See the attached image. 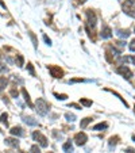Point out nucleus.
I'll use <instances>...</instances> for the list:
<instances>
[{"instance_id":"f257e3e1","label":"nucleus","mask_w":135,"mask_h":153,"mask_svg":"<svg viewBox=\"0 0 135 153\" xmlns=\"http://www.w3.org/2000/svg\"><path fill=\"white\" fill-rule=\"evenodd\" d=\"M49 108H50V104L45 100V99H42V98H39V99H36L35 102V110L36 112L39 114V115H46L47 112H49Z\"/></svg>"},{"instance_id":"f03ea898","label":"nucleus","mask_w":135,"mask_h":153,"mask_svg":"<svg viewBox=\"0 0 135 153\" xmlns=\"http://www.w3.org/2000/svg\"><path fill=\"white\" fill-rule=\"evenodd\" d=\"M122 8H123V12L126 15L135 18V0H124Z\"/></svg>"},{"instance_id":"7ed1b4c3","label":"nucleus","mask_w":135,"mask_h":153,"mask_svg":"<svg viewBox=\"0 0 135 153\" xmlns=\"http://www.w3.org/2000/svg\"><path fill=\"white\" fill-rule=\"evenodd\" d=\"M32 138H34V141H38V142H39V145H41L42 148H47V145H49L47 138L45 137L41 132H34L32 133Z\"/></svg>"},{"instance_id":"20e7f679","label":"nucleus","mask_w":135,"mask_h":153,"mask_svg":"<svg viewBox=\"0 0 135 153\" xmlns=\"http://www.w3.org/2000/svg\"><path fill=\"white\" fill-rule=\"evenodd\" d=\"M49 72H50V75L53 77H56V79H62L64 77V71L60 68V66H56V65H49Z\"/></svg>"},{"instance_id":"39448f33","label":"nucleus","mask_w":135,"mask_h":153,"mask_svg":"<svg viewBox=\"0 0 135 153\" xmlns=\"http://www.w3.org/2000/svg\"><path fill=\"white\" fill-rule=\"evenodd\" d=\"M116 72H118L119 75H122L126 80H130L131 77H132V72L130 71V68H128V66H126V65H120L119 68L116 69Z\"/></svg>"},{"instance_id":"423d86ee","label":"nucleus","mask_w":135,"mask_h":153,"mask_svg":"<svg viewBox=\"0 0 135 153\" xmlns=\"http://www.w3.org/2000/svg\"><path fill=\"white\" fill-rule=\"evenodd\" d=\"M87 18H88V27H92V29H95V26H96V22H97V18H96V14H95V11L87 10Z\"/></svg>"},{"instance_id":"0eeeda50","label":"nucleus","mask_w":135,"mask_h":153,"mask_svg":"<svg viewBox=\"0 0 135 153\" xmlns=\"http://www.w3.org/2000/svg\"><path fill=\"white\" fill-rule=\"evenodd\" d=\"M88 141V136L85 134V133H77L76 136H74V142L77 144L78 146H83V145H85V142Z\"/></svg>"},{"instance_id":"6e6552de","label":"nucleus","mask_w":135,"mask_h":153,"mask_svg":"<svg viewBox=\"0 0 135 153\" xmlns=\"http://www.w3.org/2000/svg\"><path fill=\"white\" fill-rule=\"evenodd\" d=\"M100 37L103 38V39H108L112 37V30H111V27L109 26H103V29L100 31Z\"/></svg>"},{"instance_id":"1a4fd4ad","label":"nucleus","mask_w":135,"mask_h":153,"mask_svg":"<svg viewBox=\"0 0 135 153\" xmlns=\"http://www.w3.org/2000/svg\"><path fill=\"white\" fill-rule=\"evenodd\" d=\"M10 133L12 136H15V137H23L24 136V132H23V129L21 126H15V128H12L10 130Z\"/></svg>"},{"instance_id":"9d476101","label":"nucleus","mask_w":135,"mask_h":153,"mask_svg":"<svg viewBox=\"0 0 135 153\" xmlns=\"http://www.w3.org/2000/svg\"><path fill=\"white\" fill-rule=\"evenodd\" d=\"M116 35L119 37V38H123V39H126V38H128V37L131 35V33L128 30H116Z\"/></svg>"},{"instance_id":"9b49d317","label":"nucleus","mask_w":135,"mask_h":153,"mask_svg":"<svg viewBox=\"0 0 135 153\" xmlns=\"http://www.w3.org/2000/svg\"><path fill=\"white\" fill-rule=\"evenodd\" d=\"M22 94H23V96H24V100H26V103L28 104V107L30 108H34V104H32V102H31V99H30V95H28V92L23 88L22 90Z\"/></svg>"},{"instance_id":"f8f14e48","label":"nucleus","mask_w":135,"mask_h":153,"mask_svg":"<svg viewBox=\"0 0 135 153\" xmlns=\"http://www.w3.org/2000/svg\"><path fill=\"white\" fill-rule=\"evenodd\" d=\"M62 149H64V152H65V153H73V152H74V149H73V145H72V142H70V141H68V142L64 144Z\"/></svg>"},{"instance_id":"ddd939ff","label":"nucleus","mask_w":135,"mask_h":153,"mask_svg":"<svg viewBox=\"0 0 135 153\" xmlns=\"http://www.w3.org/2000/svg\"><path fill=\"white\" fill-rule=\"evenodd\" d=\"M5 144L12 146V148H18V146H19V142H18V140H15V138H7V140H5Z\"/></svg>"},{"instance_id":"4468645a","label":"nucleus","mask_w":135,"mask_h":153,"mask_svg":"<svg viewBox=\"0 0 135 153\" xmlns=\"http://www.w3.org/2000/svg\"><path fill=\"white\" fill-rule=\"evenodd\" d=\"M23 121H24L27 125H30V126H36V125H38V122H36L32 117H23Z\"/></svg>"},{"instance_id":"2eb2a0df","label":"nucleus","mask_w":135,"mask_h":153,"mask_svg":"<svg viewBox=\"0 0 135 153\" xmlns=\"http://www.w3.org/2000/svg\"><path fill=\"white\" fill-rule=\"evenodd\" d=\"M91 122H92V118H91V117H87V118H84L83 121H81L80 126H81V129H85Z\"/></svg>"},{"instance_id":"dca6fc26","label":"nucleus","mask_w":135,"mask_h":153,"mask_svg":"<svg viewBox=\"0 0 135 153\" xmlns=\"http://www.w3.org/2000/svg\"><path fill=\"white\" fill-rule=\"evenodd\" d=\"M7 84H8L7 77H5V76H1V77H0V91H3V90L7 87Z\"/></svg>"},{"instance_id":"f3484780","label":"nucleus","mask_w":135,"mask_h":153,"mask_svg":"<svg viewBox=\"0 0 135 153\" xmlns=\"http://www.w3.org/2000/svg\"><path fill=\"white\" fill-rule=\"evenodd\" d=\"M107 128H108L107 123H97V125L93 126V130H105Z\"/></svg>"},{"instance_id":"a211bd4d","label":"nucleus","mask_w":135,"mask_h":153,"mask_svg":"<svg viewBox=\"0 0 135 153\" xmlns=\"http://www.w3.org/2000/svg\"><path fill=\"white\" fill-rule=\"evenodd\" d=\"M80 103H81L83 106H85V107H91V106H92V100L84 99V98H81V99H80Z\"/></svg>"},{"instance_id":"6ab92c4d","label":"nucleus","mask_w":135,"mask_h":153,"mask_svg":"<svg viewBox=\"0 0 135 153\" xmlns=\"http://www.w3.org/2000/svg\"><path fill=\"white\" fill-rule=\"evenodd\" d=\"M118 141H119V137H118V136L111 137V138H109V146H115V145L118 144Z\"/></svg>"},{"instance_id":"aec40b11","label":"nucleus","mask_w":135,"mask_h":153,"mask_svg":"<svg viewBox=\"0 0 135 153\" xmlns=\"http://www.w3.org/2000/svg\"><path fill=\"white\" fill-rule=\"evenodd\" d=\"M7 118H8V115H7V112H3L1 114V117H0V122L4 123L5 126H8V122H7Z\"/></svg>"},{"instance_id":"412c9836","label":"nucleus","mask_w":135,"mask_h":153,"mask_svg":"<svg viewBox=\"0 0 135 153\" xmlns=\"http://www.w3.org/2000/svg\"><path fill=\"white\" fill-rule=\"evenodd\" d=\"M54 96L57 98L58 100H65V99H68V95H65V94H57V92H54Z\"/></svg>"},{"instance_id":"4be33fe9","label":"nucleus","mask_w":135,"mask_h":153,"mask_svg":"<svg viewBox=\"0 0 135 153\" xmlns=\"http://www.w3.org/2000/svg\"><path fill=\"white\" fill-rule=\"evenodd\" d=\"M16 60H18V66H23L24 60H23V56H22V54H18V56H16Z\"/></svg>"},{"instance_id":"5701e85b","label":"nucleus","mask_w":135,"mask_h":153,"mask_svg":"<svg viewBox=\"0 0 135 153\" xmlns=\"http://www.w3.org/2000/svg\"><path fill=\"white\" fill-rule=\"evenodd\" d=\"M65 118H66L68 122H74L76 121V117L73 114H65Z\"/></svg>"},{"instance_id":"b1692460","label":"nucleus","mask_w":135,"mask_h":153,"mask_svg":"<svg viewBox=\"0 0 135 153\" xmlns=\"http://www.w3.org/2000/svg\"><path fill=\"white\" fill-rule=\"evenodd\" d=\"M27 69H28V72H30L31 76H35V71H34V66H32L31 64H27Z\"/></svg>"},{"instance_id":"393cba45","label":"nucleus","mask_w":135,"mask_h":153,"mask_svg":"<svg viewBox=\"0 0 135 153\" xmlns=\"http://www.w3.org/2000/svg\"><path fill=\"white\" fill-rule=\"evenodd\" d=\"M30 152L31 153H41V149L38 148V145H32L31 149H30Z\"/></svg>"},{"instance_id":"a878e982","label":"nucleus","mask_w":135,"mask_h":153,"mask_svg":"<svg viewBox=\"0 0 135 153\" xmlns=\"http://www.w3.org/2000/svg\"><path fill=\"white\" fill-rule=\"evenodd\" d=\"M10 94H11V96H12V98H18V95H19L18 90H15V88H12V90L10 91Z\"/></svg>"},{"instance_id":"bb28decb","label":"nucleus","mask_w":135,"mask_h":153,"mask_svg":"<svg viewBox=\"0 0 135 153\" xmlns=\"http://www.w3.org/2000/svg\"><path fill=\"white\" fill-rule=\"evenodd\" d=\"M30 34V37H31V39H32V43H34V47H36L38 46V41H36V38H35V35L32 34V33H28Z\"/></svg>"},{"instance_id":"cd10ccee","label":"nucleus","mask_w":135,"mask_h":153,"mask_svg":"<svg viewBox=\"0 0 135 153\" xmlns=\"http://www.w3.org/2000/svg\"><path fill=\"white\" fill-rule=\"evenodd\" d=\"M4 72H7V66L0 61V73H4Z\"/></svg>"},{"instance_id":"c85d7f7f","label":"nucleus","mask_w":135,"mask_h":153,"mask_svg":"<svg viewBox=\"0 0 135 153\" xmlns=\"http://www.w3.org/2000/svg\"><path fill=\"white\" fill-rule=\"evenodd\" d=\"M128 47H130V50H131V51H135V39H132V41L130 42Z\"/></svg>"},{"instance_id":"c756f323","label":"nucleus","mask_w":135,"mask_h":153,"mask_svg":"<svg viewBox=\"0 0 135 153\" xmlns=\"http://www.w3.org/2000/svg\"><path fill=\"white\" fill-rule=\"evenodd\" d=\"M43 39H45V42H46V43H47L49 46L52 45V39H50V38H49L47 35H43Z\"/></svg>"},{"instance_id":"7c9ffc66","label":"nucleus","mask_w":135,"mask_h":153,"mask_svg":"<svg viewBox=\"0 0 135 153\" xmlns=\"http://www.w3.org/2000/svg\"><path fill=\"white\" fill-rule=\"evenodd\" d=\"M69 107H73V108H78V110H81V106H78V104H76V103H70V104H69Z\"/></svg>"},{"instance_id":"2f4dec72","label":"nucleus","mask_w":135,"mask_h":153,"mask_svg":"<svg viewBox=\"0 0 135 153\" xmlns=\"http://www.w3.org/2000/svg\"><path fill=\"white\" fill-rule=\"evenodd\" d=\"M78 82H84L83 79H73V80H70V83H78Z\"/></svg>"},{"instance_id":"473e14b6","label":"nucleus","mask_w":135,"mask_h":153,"mask_svg":"<svg viewBox=\"0 0 135 153\" xmlns=\"http://www.w3.org/2000/svg\"><path fill=\"white\" fill-rule=\"evenodd\" d=\"M130 60H131V61H132V62H134V64H135V56H134V57H131Z\"/></svg>"},{"instance_id":"72a5a7b5","label":"nucleus","mask_w":135,"mask_h":153,"mask_svg":"<svg viewBox=\"0 0 135 153\" xmlns=\"http://www.w3.org/2000/svg\"><path fill=\"white\" fill-rule=\"evenodd\" d=\"M85 1H87V0H80V3H85Z\"/></svg>"},{"instance_id":"f704fd0d","label":"nucleus","mask_w":135,"mask_h":153,"mask_svg":"<svg viewBox=\"0 0 135 153\" xmlns=\"http://www.w3.org/2000/svg\"><path fill=\"white\" fill-rule=\"evenodd\" d=\"M132 140H134V141H135V134H134V136H132Z\"/></svg>"},{"instance_id":"c9c22d12","label":"nucleus","mask_w":135,"mask_h":153,"mask_svg":"<svg viewBox=\"0 0 135 153\" xmlns=\"http://www.w3.org/2000/svg\"><path fill=\"white\" fill-rule=\"evenodd\" d=\"M50 153H53V152H50Z\"/></svg>"}]
</instances>
